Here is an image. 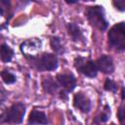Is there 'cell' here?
Returning <instances> with one entry per match:
<instances>
[{"label":"cell","instance_id":"1","mask_svg":"<svg viewBox=\"0 0 125 125\" xmlns=\"http://www.w3.org/2000/svg\"><path fill=\"white\" fill-rule=\"evenodd\" d=\"M30 65L38 71H53L58 68L59 62L55 54L43 53L35 57L26 58Z\"/></svg>","mask_w":125,"mask_h":125},{"label":"cell","instance_id":"2","mask_svg":"<svg viewBox=\"0 0 125 125\" xmlns=\"http://www.w3.org/2000/svg\"><path fill=\"white\" fill-rule=\"evenodd\" d=\"M107 44L116 51L125 50V21L115 23L107 32Z\"/></svg>","mask_w":125,"mask_h":125},{"label":"cell","instance_id":"3","mask_svg":"<svg viewBox=\"0 0 125 125\" xmlns=\"http://www.w3.org/2000/svg\"><path fill=\"white\" fill-rule=\"evenodd\" d=\"M85 16L88 21L97 29L104 31L107 28L108 22L104 16V9L103 6L95 5L89 6L85 10Z\"/></svg>","mask_w":125,"mask_h":125},{"label":"cell","instance_id":"4","mask_svg":"<svg viewBox=\"0 0 125 125\" xmlns=\"http://www.w3.org/2000/svg\"><path fill=\"white\" fill-rule=\"evenodd\" d=\"M25 104L23 103L18 102L13 104L9 108H7L1 115L2 123H11V124H21L23 121L25 114Z\"/></svg>","mask_w":125,"mask_h":125},{"label":"cell","instance_id":"5","mask_svg":"<svg viewBox=\"0 0 125 125\" xmlns=\"http://www.w3.org/2000/svg\"><path fill=\"white\" fill-rule=\"evenodd\" d=\"M74 66L75 68L82 74L87 77L94 78L97 76L98 68L96 62L88 58L85 57H77L74 60Z\"/></svg>","mask_w":125,"mask_h":125},{"label":"cell","instance_id":"6","mask_svg":"<svg viewBox=\"0 0 125 125\" xmlns=\"http://www.w3.org/2000/svg\"><path fill=\"white\" fill-rule=\"evenodd\" d=\"M41 47H42L41 40L37 38H32V39H28L22 42L20 46V49L25 58H30V57L37 56L36 53L38 50L41 49Z\"/></svg>","mask_w":125,"mask_h":125},{"label":"cell","instance_id":"7","mask_svg":"<svg viewBox=\"0 0 125 125\" xmlns=\"http://www.w3.org/2000/svg\"><path fill=\"white\" fill-rule=\"evenodd\" d=\"M56 78L60 86L62 87V89L67 93L72 92L77 85L76 78L71 72L70 73H60L57 75Z\"/></svg>","mask_w":125,"mask_h":125},{"label":"cell","instance_id":"8","mask_svg":"<svg viewBox=\"0 0 125 125\" xmlns=\"http://www.w3.org/2000/svg\"><path fill=\"white\" fill-rule=\"evenodd\" d=\"M73 105L84 113H88L91 110V101L85 94L78 92L73 97Z\"/></svg>","mask_w":125,"mask_h":125},{"label":"cell","instance_id":"9","mask_svg":"<svg viewBox=\"0 0 125 125\" xmlns=\"http://www.w3.org/2000/svg\"><path fill=\"white\" fill-rule=\"evenodd\" d=\"M98 71H102L104 74H111L114 70V64L111 57L107 55H102L96 62Z\"/></svg>","mask_w":125,"mask_h":125},{"label":"cell","instance_id":"10","mask_svg":"<svg viewBox=\"0 0 125 125\" xmlns=\"http://www.w3.org/2000/svg\"><path fill=\"white\" fill-rule=\"evenodd\" d=\"M48 122L49 121H48V118H47V115L45 114V112H43L41 110H37V109H32L30 111L29 116H28V124L46 125V124H48Z\"/></svg>","mask_w":125,"mask_h":125},{"label":"cell","instance_id":"11","mask_svg":"<svg viewBox=\"0 0 125 125\" xmlns=\"http://www.w3.org/2000/svg\"><path fill=\"white\" fill-rule=\"evenodd\" d=\"M42 87H43V90L46 93H48L50 95H55V94H57L59 92L60 84L53 77L48 76V77H44L43 78V80H42Z\"/></svg>","mask_w":125,"mask_h":125},{"label":"cell","instance_id":"12","mask_svg":"<svg viewBox=\"0 0 125 125\" xmlns=\"http://www.w3.org/2000/svg\"><path fill=\"white\" fill-rule=\"evenodd\" d=\"M66 29H67V33L70 36L72 41L78 42L81 39H83V32H82L81 28L79 27V25H77L76 23H74V22L67 23Z\"/></svg>","mask_w":125,"mask_h":125},{"label":"cell","instance_id":"13","mask_svg":"<svg viewBox=\"0 0 125 125\" xmlns=\"http://www.w3.org/2000/svg\"><path fill=\"white\" fill-rule=\"evenodd\" d=\"M50 46L52 50L55 52L57 55H62L64 53V47L58 36H51L50 37Z\"/></svg>","mask_w":125,"mask_h":125},{"label":"cell","instance_id":"14","mask_svg":"<svg viewBox=\"0 0 125 125\" xmlns=\"http://www.w3.org/2000/svg\"><path fill=\"white\" fill-rule=\"evenodd\" d=\"M14 57V50L6 44L1 45V61L4 63L10 62Z\"/></svg>","mask_w":125,"mask_h":125},{"label":"cell","instance_id":"15","mask_svg":"<svg viewBox=\"0 0 125 125\" xmlns=\"http://www.w3.org/2000/svg\"><path fill=\"white\" fill-rule=\"evenodd\" d=\"M110 116V107L105 104L104 110L93 120V125H100L101 123H104L109 119Z\"/></svg>","mask_w":125,"mask_h":125},{"label":"cell","instance_id":"16","mask_svg":"<svg viewBox=\"0 0 125 125\" xmlns=\"http://www.w3.org/2000/svg\"><path fill=\"white\" fill-rule=\"evenodd\" d=\"M1 77H2V80L5 84H13L17 81L16 75L7 69H4L1 71Z\"/></svg>","mask_w":125,"mask_h":125},{"label":"cell","instance_id":"17","mask_svg":"<svg viewBox=\"0 0 125 125\" xmlns=\"http://www.w3.org/2000/svg\"><path fill=\"white\" fill-rule=\"evenodd\" d=\"M104 89L107 92H111V93L115 94L117 92L118 87H117V84L113 80H111L109 78H106L105 81H104Z\"/></svg>","mask_w":125,"mask_h":125},{"label":"cell","instance_id":"18","mask_svg":"<svg viewBox=\"0 0 125 125\" xmlns=\"http://www.w3.org/2000/svg\"><path fill=\"white\" fill-rule=\"evenodd\" d=\"M117 117L121 124H125V104H121L117 109Z\"/></svg>","mask_w":125,"mask_h":125},{"label":"cell","instance_id":"19","mask_svg":"<svg viewBox=\"0 0 125 125\" xmlns=\"http://www.w3.org/2000/svg\"><path fill=\"white\" fill-rule=\"evenodd\" d=\"M112 5L114 6V8L116 10H118L120 12L125 11V0H113Z\"/></svg>","mask_w":125,"mask_h":125},{"label":"cell","instance_id":"20","mask_svg":"<svg viewBox=\"0 0 125 125\" xmlns=\"http://www.w3.org/2000/svg\"><path fill=\"white\" fill-rule=\"evenodd\" d=\"M121 98L123 101H125V88L123 87L122 90H121Z\"/></svg>","mask_w":125,"mask_h":125},{"label":"cell","instance_id":"21","mask_svg":"<svg viewBox=\"0 0 125 125\" xmlns=\"http://www.w3.org/2000/svg\"><path fill=\"white\" fill-rule=\"evenodd\" d=\"M66 3H68V4H74V3H77V1H66Z\"/></svg>","mask_w":125,"mask_h":125},{"label":"cell","instance_id":"22","mask_svg":"<svg viewBox=\"0 0 125 125\" xmlns=\"http://www.w3.org/2000/svg\"><path fill=\"white\" fill-rule=\"evenodd\" d=\"M109 125H115V124H114V123H111V124H109Z\"/></svg>","mask_w":125,"mask_h":125},{"label":"cell","instance_id":"23","mask_svg":"<svg viewBox=\"0 0 125 125\" xmlns=\"http://www.w3.org/2000/svg\"><path fill=\"white\" fill-rule=\"evenodd\" d=\"M122 125H125V124H122Z\"/></svg>","mask_w":125,"mask_h":125}]
</instances>
